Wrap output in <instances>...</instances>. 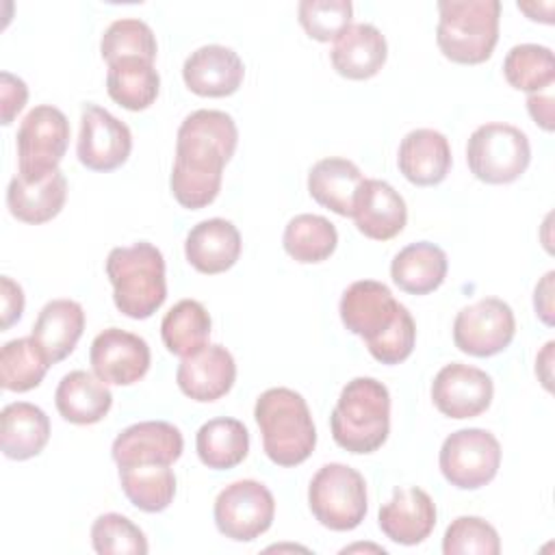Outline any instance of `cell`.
Instances as JSON below:
<instances>
[{
  "instance_id": "obj_1",
  "label": "cell",
  "mask_w": 555,
  "mask_h": 555,
  "mask_svg": "<svg viewBox=\"0 0 555 555\" xmlns=\"http://www.w3.org/2000/svg\"><path fill=\"white\" fill-rule=\"evenodd\" d=\"M236 143V124L223 111L199 108L182 119L169 178L171 193L182 208L199 210L217 199L223 167L234 156Z\"/></svg>"
},
{
  "instance_id": "obj_2",
  "label": "cell",
  "mask_w": 555,
  "mask_h": 555,
  "mask_svg": "<svg viewBox=\"0 0 555 555\" xmlns=\"http://www.w3.org/2000/svg\"><path fill=\"white\" fill-rule=\"evenodd\" d=\"M262 449L278 466L306 462L317 447V427L306 399L284 386L264 390L254 405Z\"/></svg>"
},
{
  "instance_id": "obj_3",
  "label": "cell",
  "mask_w": 555,
  "mask_h": 555,
  "mask_svg": "<svg viewBox=\"0 0 555 555\" xmlns=\"http://www.w3.org/2000/svg\"><path fill=\"white\" fill-rule=\"evenodd\" d=\"M334 442L356 455L377 451L390 431V392L375 377H353L330 416Z\"/></svg>"
},
{
  "instance_id": "obj_4",
  "label": "cell",
  "mask_w": 555,
  "mask_h": 555,
  "mask_svg": "<svg viewBox=\"0 0 555 555\" xmlns=\"http://www.w3.org/2000/svg\"><path fill=\"white\" fill-rule=\"evenodd\" d=\"M104 269L113 284L117 310L130 319L152 317L167 299L165 258L160 249L147 241L113 247Z\"/></svg>"
},
{
  "instance_id": "obj_5",
  "label": "cell",
  "mask_w": 555,
  "mask_h": 555,
  "mask_svg": "<svg viewBox=\"0 0 555 555\" xmlns=\"http://www.w3.org/2000/svg\"><path fill=\"white\" fill-rule=\"evenodd\" d=\"M436 43L460 65H477L492 56L499 41V0H440Z\"/></svg>"
},
{
  "instance_id": "obj_6",
  "label": "cell",
  "mask_w": 555,
  "mask_h": 555,
  "mask_svg": "<svg viewBox=\"0 0 555 555\" xmlns=\"http://www.w3.org/2000/svg\"><path fill=\"white\" fill-rule=\"evenodd\" d=\"M312 516L332 531L356 529L369 509L364 477L340 462L321 466L308 486Z\"/></svg>"
},
{
  "instance_id": "obj_7",
  "label": "cell",
  "mask_w": 555,
  "mask_h": 555,
  "mask_svg": "<svg viewBox=\"0 0 555 555\" xmlns=\"http://www.w3.org/2000/svg\"><path fill=\"white\" fill-rule=\"evenodd\" d=\"M531 160L527 134L503 121H490L468 137L466 163L470 173L486 184H509L518 180Z\"/></svg>"
},
{
  "instance_id": "obj_8",
  "label": "cell",
  "mask_w": 555,
  "mask_h": 555,
  "mask_svg": "<svg viewBox=\"0 0 555 555\" xmlns=\"http://www.w3.org/2000/svg\"><path fill=\"white\" fill-rule=\"evenodd\" d=\"M69 145V121L52 104H39L26 113L17 128V176L39 182L59 169Z\"/></svg>"
},
{
  "instance_id": "obj_9",
  "label": "cell",
  "mask_w": 555,
  "mask_h": 555,
  "mask_svg": "<svg viewBox=\"0 0 555 555\" xmlns=\"http://www.w3.org/2000/svg\"><path fill=\"white\" fill-rule=\"evenodd\" d=\"M442 477L460 490L490 483L501 466V444L488 429L466 427L449 434L438 455Z\"/></svg>"
},
{
  "instance_id": "obj_10",
  "label": "cell",
  "mask_w": 555,
  "mask_h": 555,
  "mask_svg": "<svg viewBox=\"0 0 555 555\" xmlns=\"http://www.w3.org/2000/svg\"><path fill=\"white\" fill-rule=\"evenodd\" d=\"M212 516L221 535L234 542H251L271 527L275 499L264 483L241 479L217 494Z\"/></svg>"
},
{
  "instance_id": "obj_11",
  "label": "cell",
  "mask_w": 555,
  "mask_h": 555,
  "mask_svg": "<svg viewBox=\"0 0 555 555\" xmlns=\"http://www.w3.org/2000/svg\"><path fill=\"white\" fill-rule=\"evenodd\" d=\"M516 334V319L509 304L499 297H483L455 314L453 343L462 353L490 358L509 347Z\"/></svg>"
},
{
  "instance_id": "obj_12",
  "label": "cell",
  "mask_w": 555,
  "mask_h": 555,
  "mask_svg": "<svg viewBox=\"0 0 555 555\" xmlns=\"http://www.w3.org/2000/svg\"><path fill=\"white\" fill-rule=\"evenodd\" d=\"M130 152V128L98 104H82L80 134L76 145L78 160L91 171H113L128 160Z\"/></svg>"
},
{
  "instance_id": "obj_13",
  "label": "cell",
  "mask_w": 555,
  "mask_h": 555,
  "mask_svg": "<svg viewBox=\"0 0 555 555\" xmlns=\"http://www.w3.org/2000/svg\"><path fill=\"white\" fill-rule=\"evenodd\" d=\"M405 310L395 299L390 288L377 280H358L349 284L340 297V321L343 325L364 338L366 345L382 338Z\"/></svg>"
},
{
  "instance_id": "obj_14",
  "label": "cell",
  "mask_w": 555,
  "mask_h": 555,
  "mask_svg": "<svg viewBox=\"0 0 555 555\" xmlns=\"http://www.w3.org/2000/svg\"><path fill=\"white\" fill-rule=\"evenodd\" d=\"M150 345L139 334L106 327L100 332L89 349V362L93 373L115 386H130L145 377L150 369Z\"/></svg>"
},
{
  "instance_id": "obj_15",
  "label": "cell",
  "mask_w": 555,
  "mask_h": 555,
  "mask_svg": "<svg viewBox=\"0 0 555 555\" xmlns=\"http://www.w3.org/2000/svg\"><path fill=\"white\" fill-rule=\"evenodd\" d=\"M492 377L470 364H444L431 382V401L449 418H475L492 403Z\"/></svg>"
},
{
  "instance_id": "obj_16",
  "label": "cell",
  "mask_w": 555,
  "mask_h": 555,
  "mask_svg": "<svg viewBox=\"0 0 555 555\" xmlns=\"http://www.w3.org/2000/svg\"><path fill=\"white\" fill-rule=\"evenodd\" d=\"M184 449L182 434L167 421H141L117 434L111 455L117 466L173 464Z\"/></svg>"
},
{
  "instance_id": "obj_17",
  "label": "cell",
  "mask_w": 555,
  "mask_h": 555,
  "mask_svg": "<svg viewBox=\"0 0 555 555\" xmlns=\"http://www.w3.org/2000/svg\"><path fill=\"white\" fill-rule=\"evenodd\" d=\"M182 78L195 95L225 98L238 91L245 78V65L232 48L208 43L186 56Z\"/></svg>"
},
{
  "instance_id": "obj_18",
  "label": "cell",
  "mask_w": 555,
  "mask_h": 555,
  "mask_svg": "<svg viewBox=\"0 0 555 555\" xmlns=\"http://www.w3.org/2000/svg\"><path fill=\"white\" fill-rule=\"evenodd\" d=\"M436 503L418 488H395L388 503L379 507L377 522L382 533L403 546L421 544L436 527Z\"/></svg>"
},
{
  "instance_id": "obj_19",
  "label": "cell",
  "mask_w": 555,
  "mask_h": 555,
  "mask_svg": "<svg viewBox=\"0 0 555 555\" xmlns=\"http://www.w3.org/2000/svg\"><path fill=\"white\" fill-rule=\"evenodd\" d=\"M236 379V364L223 345H206L193 356L182 358L176 371L180 390L199 403H210L230 392Z\"/></svg>"
},
{
  "instance_id": "obj_20",
  "label": "cell",
  "mask_w": 555,
  "mask_h": 555,
  "mask_svg": "<svg viewBox=\"0 0 555 555\" xmlns=\"http://www.w3.org/2000/svg\"><path fill=\"white\" fill-rule=\"evenodd\" d=\"M351 217L364 236L373 241H390L405 228L408 208L405 199L392 184L369 178L356 195Z\"/></svg>"
},
{
  "instance_id": "obj_21",
  "label": "cell",
  "mask_w": 555,
  "mask_h": 555,
  "mask_svg": "<svg viewBox=\"0 0 555 555\" xmlns=\"http://www.w3.org/2000/svg\"><path fill=\"white\" fill-rule=\"evenodd\" d=\"M241 232L228 219L212 217L193 225L184 241V256L193 269L206 275L232 269L241 256Z\"/></svg>"
},
{
  "instance_id": "obj_22",
  "label": "cell",
  "mask_w": 555,
  "mask_h": 555,
  "mask_svg": "<svg viewBox=\"0 0 555 555\" xmlns=\"http://www.w3.org/2000/svg\"><path fill=\"white\" fill-rule=\"evenodd\" d=\"M397 165L403 178L416 186L440 184L451 169L447 137L434 128L410 130L399 143Z\"/></svg>"
},
{
  "instance_id": "obj_23",
  "label": "cell",
  "mask_w": 555,
  "mask_h": 555,
  "mask_svg": "<svg viewBox=\"0 0 555 555\" xmlns=\"http://www.w3.org/2000/svg\"><path fill=\"white\" fill-rule=\"evenodd\" d=\"M386 56V37L377 26L366 22L345 28L330 52L334 69L349 80L373 78L384 67Z\"/></svg>"
},
{
  "instance_id": "obj_24",
  "label": "cell",
  "mask_w": 555,
  "mask_h": 555,
  "mask_svg": "<svg viewBox=\"0 0 555 555\" xmlns=\"http://www.w3.org/2000/svg\"><path fill=\"white\" fill-rule=\"evenodd\" d=\"M85 330V310L74 299H52L48 301L33 325L30 336L41 347L50 364L65 360Z\"/></svg>"
},
{
  "instance_id": "obj_25",
  "label": "cell",
  "mask_w": 555,
  "mask_h": 555,
  "mask_svg": "<svg viewBox=\"0 0 555 555\" xmlns=\"http://www.w3.org/2000/svg\"><path fill=\"white\" fill-rule=\"evenodd\" d=\"M362 182L364 176L358 165L340 156L321 158L308 171L310 197L340 217H351Z\"/></svg>"
},
{
  "instance_id": "obj_26",
  "label": "cell",
  "mask_w": 555,
  "mask_h": 555,
  "mask_svg": "<svg viewBox=\"0 0 555 555\" xmlns=\"http://www.w3.org/2000/svg\"><path fill=\"white\" fill-rule=\"evenodd\" d=\"M54 403L67 423L93 425L108 414L113 395L95 373L69 371L56 386Z\"/></svg>"
},
{
  "instance_id": "obj_27",
  "label": "cell",
  "mask_w": 555,
  "mask_h": 555,
  "mask_svg": "<svg viewBox=\"0 0 555 555\" xmlns=\"http://www.w3.org/2000/svg\"><path fill=\"white\" fill-rule=\"evenodd\" d=\"M0 447L9 460H30L43 451L50 440L48 414L28 401H13L0 414Z\"/></svg>"
},
{
  "instance_id": "obj_28",
  "label": "cell",
  "mask_w": 555,
  "mask_h": 555,
  "mask_svg": "<svg viewBox=\"0 0 555 555\" xmlns=\"http://www.w3.org/2000/svg\"><path fill=\"white\" fill-rule=\"evenodd\" d=\"M67 197V180L61 169L52 171L39 182H26L20 176H13L7 189L9 212L24 223H46L54 219Z\"/></svg>"
},
{
  "instance_id": "obj_29",
  "label": "cell",
  "mask_w": 555,
  "mask_h": 555,
  "mask_svg": "<svg viewBox=\"0 0 555 555\" xmlns=\"http://www.w3.org/2000/svg\"><path fill=\"white\" fill-rule=\"evenodd\" d=\"M447 254L429 243L416 241L405 245L390 262L392 282L410 295H427L436 291L447 278Z\"/></svg>"
},
{
  "instance_id": "obj_30",
  "label": "cell",
  "mask_w": 555,
  "mask_h": 555,
  "mask_svg": "<svg viewBox=\"0 0 555 555\" xmlns=\"http://www.w3.org/2000/svg\"><path fill=\"white\" fill-rule=\"evenodd\" d=\"M106 91L126 111H145L160 91V76L147 59L130 56L108 63Z\"/></svg>"
},
{
  "instance_id": "obj_31",
  "label": "cell",
  "mask_w": 555,
  "mask_h": 555,
  "mask_svg": "<svg viewBox=\"0 0 555 555\" xmlns=\"http://www.w3.org/2000/svg\"><path fill=\"white\" fill-rule=\"evenodd\" d=\"M195 449L204 466L212 470H228L247 457L249 431L238 418H210L197 429Z\"/></svg>"
},
{
  "instance_id": "obj_32",
  "label": "cell",
  "mask_w": 555,
  "mask_h": 555,
  "mask_svg": "<svg viewBox=\"0 0 555 555\" xmlns=\"http://www.w3.org/2000/svg\"><path fill=\"white\" fill-rule=\"evenodd\" d=\"M119 486L128 501L147 514L167 509L176 496V475L169 464L119 466Z\"/></svg>"
},
{
  "instance_id": "obj_33",
  "label": "cell",
  "mask_w": 555,
  "mask_h": 555,
  "mask_svg": "<svg viewBox=\"0 0 555 555\" xmlns=\"http://www.w3.org/2000/svg\"><path fill=\"white\" fill-rule=\"evenodd\" d=\"M210 314L197 299H180L160 321V336L169 353L186 358L208 345Z\"/></svg>"
},
{
  "instance_id": "obj_34",
  "label": "cell",
  "mask_w": 555,
  "mask_h": 555,
  "mask_svg": "<svg viewBox=\"0 0 555 555\" xmlns=\"http://www.w3.org/2000/svg\"><path fill=\"white\" fill-rule=\"evenodd\" d=\"M282 245L293 260L301 264H317L334 254L338 232L330 219L304 212L286 223Z\"/></svg>"
},
{
  "instance_id": "obj_35",
  "label": "cell",
  "mask_w": 555,
  "mask_h": 555,
  "mask_svg": "<svg viewBox=\"0 0 555 555\" xmlns=\"http://www.w3.org/2000/svg\"><path fill=\"white\" fill-rule=\"evenodd\" d=\"M52 364L33 336L13 338L0 349V386L11 392H26L41 384Z\"/></svg>"
},
{
  "instance_id": "obj_36",
  "label": "cell",
  "mask_w": 555,
  "mask_h": 555,
  "mask_svg": "<svg viewBox=\"0 0 555 555\" xmlns=\"http://www.w3.org/2000/svg\"><path fill=\"white\" fill-rule=\"evenodd\" d=\"M503 76L518 91L540 93L548 89L555 80L553 50L538 43L514 46L505 54Z\"/></svg>"
},
{
  "instance_id": "obj_37",
  "label": "cell",
  "mask_w": 555,
  "mask_h": 555,
  "mask_svg": "<svg viewBox=\"0 0 555 555\" xmlns=\"http://www.w3.org/2000/svg\"><path fill=\"white\" fill-rule=\"evenodd\" d=\"M100 52L106 63L119 61V59H147L154 63L158 46L154 30L137 17H121L115 20L102 35L100 41Z\"/></svg>"
},
{
  "instance_id": "obj_38",
  "label": "cell",
  "mask_w": 555,
  "mask_h": 555,
  "mask_svg": "<svg viewBox=\"0 0 555 555\" xmlns=\"http://www.w3.org/2000/svg\"><path fill=\"white\" fill-rule=\"evenodd\" d=\"M91 544L100 555H145L150 551L145 533L130 518L115 512L93 520Z\"/></svg>"
},
{
  "instance_id": "obj_39",
  "label": "cell",
  "mask_w": 555,
  "mask_h": 555,
  "mask_svg": "<svg viewBox=\"0 0 555 555\" xmlns=\"http://www.w3.org/2000/svg\"><path fill=\"white\" fill-rule=\"evenodd\" d=\"M444 555H499L501 540L496 529L479 516H457L442 538Z\"/></svg>"
},
{
  "instance_id": "obj_40",
  "label": "cell",
  "mask_w": 555,
  "mask_h": 555,
  "mask_svg": "<svg viewBox=\"0 0 555 555\" xmlns=\"http://www.w3.org/2000/svg\"><path fill=\"white\" fill-rule=\"evenodd\" d=\"M353 4L349 0H301L297 20L308 37L317 41H336L351 26Z\"/></svg>"
},
{
  "instance_id": "obj_41",
  "label": "cell",
  "mask_w": 555,
  "mask_h": 555,
  "mask_svg": "<svg viewBox=\"0 0 555 555\" xmlns=\"http://www.w3.org/2000/svg\"><path fill=\"white\" fill-rule=\"evenodd\" d=\"M414 343H416V325L410 310L405 308L401 317L395 321V325L382 338L366 345V349L382 364H399L405 358H410Z\"/></svg>"
},
{
  "instance_id": "obj_42",
  "label": "cell",
  "mask_w": 555,
  "mask_h": 555,
  "mask_svg": "<svg viewBox=\"0 0 555 555\" xmlns=\"http://www.w3.org/2000/svg\"><path fill=\"white\" fill-rule=\"evenodd\" d=\"M28 100V87L22 78L13 76L11 72L0 74V108H2V124L9 126L15 115L24 108Z\"/></svg>"
},
{
  "instance_id": "obj_43",
  "label": "cell",
  "mask_w": 555,
  "mask_h": 555,
  "mask_svg": "<svg viewBox=\"0 0 555 555\" xmlns=\"http://www.w3.org/2000/svg\"><path fill=\"white\" fill-rule=\"evenodd\" d=\"M0 297H2V330H9L13 323L20 321L24 312V291L22 286L11 280L9 275L0 278Z\"/></svg>"
},
{
  "instance_id": "obj_44",
  "label": "cell",
  "mask_w": 555,
  "mask_h": 555,
  "mask_svg": "<svg viewBox=\"0 0 555 555\" xmlns=\"http://www.w3.org/2000/svg\"><path fill=\"white\" fill-rule=\"evenodd\" d=\"M553 278L555 271H548L533 291V308L535 314L542 319V323L553 325Z\"/></svg>"
},
{
  "instance_id": "obj_45",
  "label": "cell",
  "mask_w": 555,
  "mask_h": 555,
  "mask_svg": "<svg viewBox=\"0 0 555 555\" xmlns=\"http://www.w3.org/2000/svg\"><path fill=\"white\" fill-rule=\"evenodd\" d=\"M527 111L538 126L546 132L553 130V95L551 93H529Z\"/></svg>"
},
{
  "instance_id": "obj_46",
  "label": "cell",
  "mask_w": 555,
  "mask_h": 555,
  "mask_svg": "<svg viewBox=\"0 0 555 555\" xmlns=\"http://www.w3.org/2000/svg\"><path fill=\"white\" fill-rule=\"evenodd\" d=\"M553 347H555V343L553 340H548L546 345H544V349L538 353V358H535V375L540 377V382H542V386L546 388V390H551V362H553Z\"/></svg>"
},
{
  "instance_id": "obj_47",
  "label": "cell",
  "mask_w": 555,
  "mask_h": 555,
  "mask_svg": "<svg viewBox=\"0 0 555 555\" xmlns=\"http://www.w3.org/2000/svg\"><path fill=\"white\" fill-rule=\"evenodd\" d=\"M518 9L522 11V13H527V17L529 20H533L535 22V17H538V4L535 2H518ZM551 13H553V2H546L544 4V15H542V22L544 24H553V17H551Z\"/></svg>"
}]
</instances>
